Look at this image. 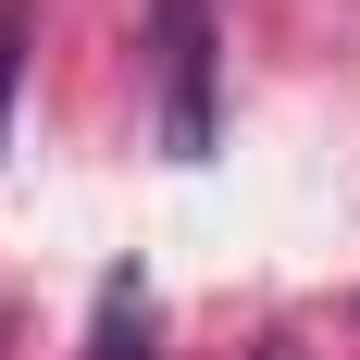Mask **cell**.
<instances>
[{
    "label": "cell",
    "instance_id": "1",
    "mask_svg": "<svg viewBox=\"0 0 360 360\" xmlns=\"http://www.w3.org/2000/svg\"><path fill=\"white\" fill-rule=\"evenodd\" d=\"M149 75H162V149L174 162H212L224 137V25H212V0H149Z\"/></svg>",
    "mask_w": 360,
    "mask_h": 360
},
{
    "label": "cell",
    "instance_id": "2",
    "mask_svg": "<svg viewBox=\"0 0 360 360\" xmlns=\"http://www.w3.org/2000/svg\"><path fill=\"white\" fill-rule=\"evenodd\" d=\"M13 75H25V0H0V149H13Z\"/></svg>",
    "mask_w": 360,
    "mask_h": 360
}]
</instances>
